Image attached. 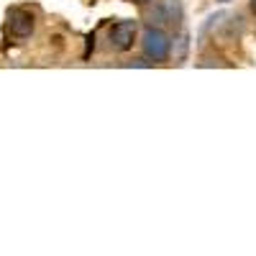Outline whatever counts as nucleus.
<instances>
[{"mask_svg": "<svg viewBox=\"0 0 256 256\" xmlns=\"http://www.w3.org/2000/svg\"><path fill=\"white\" fill-rule=\"evenodd\" d=\"M223 3H226V0H223Z\"/></svg>", "mask_w": 256, "mask_h": 256, "instance_id": "8", "label": "nucleus"}, {"mask_svg": "<svg viewBox=\"0 0 256 256\" xmlns=\"http://www.w3.org/2000/svg\"><path fill=\"white\" fill-rule=\"evenodd\" d=\"M251 10L256 13V0H251Z\"/></svg>", "mask_w": 256, "mask_h": 256, "instance_id": "6", "label": "nucleus"}, {"mask_svg": "<svg viewBox=\"0 0 256 256\" xmlns=\"http://www.w3.org/2000/svg\"><path fill=\"white\" fill-rule=\"evenodd\" d=\"M141 49L148 59H154V62H164L169 56V52H172V41H169V36L159 28H152L148 26L141 36Z\"/></svg>", "mask_w": 256, "mask_h": 256, "instance_id": "1", "label": "nucleus"}, {"mask_svg": "<svg viewBox=\"0 0 256 256\" xmlns=\"http://www.w3.org/2000/svg\"><path fill=\"white\" fill-rule=\"evenodd\" d=\"M123 67H152V62H144V59H134V62H126Z\"/></svg>", "mask_w": 256, "mask_h": 256, "instance_id": "5", "label": "nucleus"}, {"mask_svg": "<svg viewBox=\"0 0 256 256\" xmlns=\"http://www.w3.org/2000/svg\"><path fill=\"white\" fill-rule=\"evenodd\" d=\"M136 38V20H118L110 28V46L118 52H126L134 46Z\"/></svg>", "mask_w": 256, "mask_h": 256, "instance_id": "3", "label": "nucleus"}, {"mask_svg": "<svg viewBox=\"0 0 256 256\" xmlns=\"http://www.w3.org/2000/svg\"><path fill=\"white\" fill-rule=\"evenodd\" d=\"M8 28L16 38H28L34 34V16L28 10H20V8H13L8 13Z\"/></svg>", "mask_w": 256, "mask_h": 256, "instance_id": "4", "label": "nucleus"}, {"mask_svg": "<svg viewBox=\"0 0 256 256\" xmlns=\"http://www.w3.org/2000/svg\"><path fill=\"white\" fill-rule=\"evenodd\" d=\"M148 20H154V24H159V26L180 24L182 20V3L180 0H162V3L154 6V10L148 13Z\"/></svg>", "mask_w": 256, "mask_h": 256, "instance_id": "2", "label": "nucleus"}, {"mask_svg": "<svg viewBox=\"0 0 256 256\" xmlns=\"http://www.w3.org/2000/svg\"><path fill=\"white\" fill-rule=\"evenodd\" d=\"M138 3H146V0H138Z\"/></svg>", "mask_w": 256, "mask_h": 256, "instance_id": "7", "label": "nucleus"}]
</instances>
